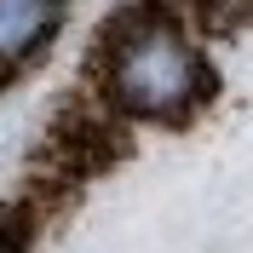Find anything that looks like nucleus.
<instances>
[{
	"label": "nucleus",
	"mask_w": 253,
	"mask_h": 253,
	"mask_svg": "<svg viewBox=\"0 0 253 253\" xmlns=\"http://www.w3.org/2000/svg\"><path fill=\"white\" fill-rule=\"evenodd\" d=\"M63 23L58 6H29V0H0V69L23 63L29 52H41L52 29Z\"/></svg>",
	"instance_id": "obj_2"
},
{
	"label": "nucleus",
	"mask_w": 253,
	"mask_h": 253,
	"mask_svg": "<svg viewBox=\"0 0 253 253\" xmlns=\"http://www.w3.org/2000/svg\"><path fill=\"white\" fill-rule=\"evenodd\" d=\"M104 86H110V98L126 115L167 121V115H184L207 92V69H202L196 41L178 29L173 17L138 12V17H126L121 35H115Z\"/></svg>",
	"instance_id": "obj_1"
}]
</instances>
